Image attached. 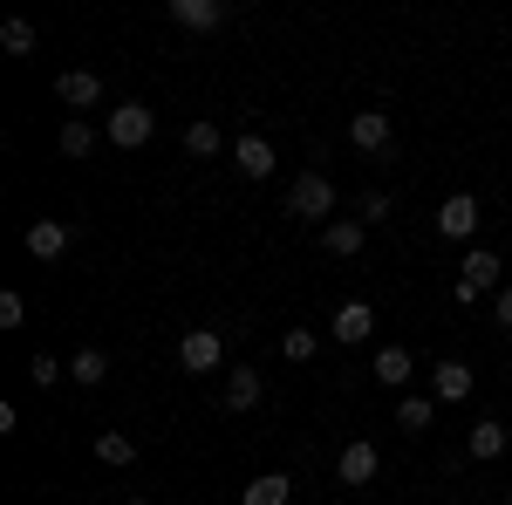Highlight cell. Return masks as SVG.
Returning a JSON list of instances; mask_svg holds the SVG:
<instances>
[{"mask_svg": "<svg viewBox=\"0 0 512 505\" xmlns=\"http://www.w3.org/2000/svg\"><path fill=\"white\" fill-rule=\"evenodd\" d=\"M499 287H506L499 253H492V246H472L465 267H458V280H451V301H458V308H478V294H499Z\"/></svg>", "mask_w": 512, "mask_h": 505, "instance_id": "cell-1", "label": "cell"}, {"mask_svg": "<svg viewBox=\"0 0 512 505\" xmlns=\"http://www.w3.org/2000/svg\"><path fill=\"white\" fill-rule=\"evenodd\" d=\"M103 137H110L117 151H144V144L158 137V110H151L144 96H123L117 110H110V123H103Z\"/></svg>", "mask_w": 512, "mask_h": 505, "instance_id": "cell-2", "label": "cell"}, {"mask_svg": "<svg viewBox=\"0 0 512 505\" xmlns=\"http://www.w3.org/2000/svg\"><path fill=\"white\" fill-rule=\"evenodd\" d=\"M178 362H185L192 376H219V369H226V335H219V328H185V335H178Z\"/></svg>", "mask_w": 512, "mask_h": 505, "instance_id": "cell-3", "label": "cell"}, {"mask_svg": "<svg viewBox=\"0 0 512 505\" xmlns=\"http://www.w3.org/2000/svg\"><path fill=\"white\" fill-rule=\"evenodd\" d=\"M287 212H294V219H308V226L328 219V212H335V185H328L321 171H301V178L287 185Z\"/></svg>", "mask_w": 512, "mask_h": 505, "instance_id": "cell-4", "label": "cell"}, {"mask_svg": "<svg viewBox=\"0 0 512 505\" xmlns=\"http://www.w3.org/2000/svg\"><path fill=\"white\" fill-rule=\"evenodd\" d=\"M376 471H383V451H376L369 437H349V444H342V458H335V478H342L349 492H362Z\"/></svg>", "mask_w": 512, "mask_h": 505, "instance_id": "cell-5", "label": "cell"}, {"mask_svg": "<svg viewBox=\"0 0 512 505\" xmlns=\"http://www.w3.org/2000/svg\"><path fill=\"white\" fill-rule=\"evenodd\" d=\"M349 144L362 157H383L396 144V123H390V110H355L349 117Z\"/></svg>", "mask_w": 512, "mask_h": 505, "instance_id": "cell-6", "label": "cell"}, {"mask_svg": "<svg viewBox=\"0 0 512 505\" xmlns=\"http://www.w3.org/2000/svg\"><path fill=\"white\" fill-rule=\"evenodd\" d=\"M21 246H28L41 267H48V260H62V253L76 246V226H69V219H35V226L21 233Z\"/></svg>", "mask_w": 512, "mask_h": 505, "instance_id": "cell-7", "label": "cell"}, {"mask_svg": "<svg viewBox=\"0 0 512 505\" xmlns=\"http://www.w3.org/2000/svg\"><path fill=\"white\" fill-rule=\"evenodd\" d=\"M260 396H267L260 369H253V362H233V369H226V389H219V403H226L233 417H246V410H260Z\"/></svg>", "mask_w": 512, "mask_h": 505, "instance_id": "cell-8", "label": "cell"}, {"mask_svg": "<svg viewBox=\"0 0 512 505\" xmlns=\"http://www.w3.org/2000/svg\"><path fill=\"white\" fill-rule=\"evenodd\" d=\"M437 233L458 239V246H465V239H478V198L472 192H451L444 205H437Z\"/></svg>", "mask_w": 512, "mask_h": 505, "instance_id": "cell-9", "label": "cell"}, {"mask_svg": "<svg viewBox=\"0 0 512 505\" xmlns=\"http://www.w3.org/2000/svg\"><path fill=\"white\" fill-rule=\"evenodd\" d=\"M274 144H267V137H260V130H246V137H239L233 144V171L239 178H253V185H260V178H274Z\"/></svg>", "mask_w": 512, "mask_h": 505, "instance_id": "cell-10", "label": "cell"}, {"mask_svg": "<svg viewBox=\"0 0 512 505\" xmlns=\"http://www.w3.org/2000/svg\"><path fill=\"white\" fill-rule=\"evenodd\" d=\"M369 328H376V308H369V301H342L335 321H328V335H335L342 349H362V342H369Z\"/></svg>", "mask_w": 512, "mask_h": 505, "instance_id": "cell-11", "label": "cell"}, {"mask_svg": "<svg viewBox=\"0 0 512 505\" xmlns=\"http://www.w3.org/2000/svg\"><path fill=\"white\" fill-rule=\"evenodd\" d=\"M472 383H478V376L458 362V355H444V362L431 369V396H437V403H465V396H472Z\"/></svg>", "mask_w": 512, "mask_h": 505, "instance_id": "cell-12", "label": "cell"}, {"mask_svg": "<svg viewBox=\"0 0 512 505\" xmlns=\"http://www.w3.org/2000/svg\"><path fill=\"white\" fill-rule=\"evenodd\" d=\"M369 376H376L383 389H403L410 376H417V355L403 349V342H390V349H376V362H369Z\"/></svg>", "mask_w": 512, "mask_h": 505, "instance_id": "cell-13", "label": "cell"}, {"mask_svg": "<svg viewBox=\"0 0 512 505\" xmlns=\"http://www.w3.org/2000/svg\"><path fill=\"white\" fill-rule=\"evenodd\" d=\"M506 444H512V437H506V424H499V417H478V424L465 430V451H472L478 465H492V458H506Z\"/></svg>", "mask_w": 512, "mask_h": 505, "instance_id": "cell-14", "label": "cell"}, {"mask_svg": "<svg viewBox=\"0 0 512 505\" xmlns=\"http://www.w3.org/2000/svg\"><path fill=\"white\" fill-rule=\"evenodd\" d=\"M171 21L192 28V35H212L226 21V0H171Z\"/></svg>", "mask_w": 512, "mask_h": 505, "instance_id": "cell-15", "label": "cell"}, {"mask_svg": "<svg viewBox=\"0 0 512 505\" xmlns=\"http://www.w3.org/2000/svg\"><path fill=\"white\" fill-rule=\"evenodd\" d=\"M362 239H369V226H362V219H328V226H321V253L355 260V253H362Z\"/></svg>", "mask_w": 512, "mask_h": 505, "instance_id": "cell-16", "label": "cell"}, {"mask_svg": "<svg viewBox=\"0 0 512 505\" xmlns=\"http://www.w3.org/2000/svg\"><path fill=\"white\" fill-rule=\"evenodd\" d=\"M55 96H62L69 110H96V103H103V76H89V69H69V76L55 82Z\"/></svg>", "mask_w": 512, "mask_h": 505, "instance_id": "cell-17", "label": "cell"}, {"mask_svg": "<svg viewBox=\"0 0 512 505\" xmlns=\"http://www.w3.org/2000/svg\"><path fill=\"white\" fill-rule=\"evenodd\" d=\"M287 499H294V478H287V471H260V478L239 492V505H287Z\"/></svg>", "mask_w": 512, "mask_h": 505, "instance_id": "cell-18", "label": "cell"}, {"mask_svg": "<svg viewBox=\"0 0 512 505\" xmlns=\"http://www.w3.org/2000/svg\"><path fill=\"white\" fill-rule=\"evenodd\" d=\"M396 424L410 430V437H424V430L437 424V396H403V403H396Z\"/></svg>", "mask_w": 512, "mask_h": 505, "instance_id": "cell-19", "label": "cell"}, {"mask_svg": "<svg viewBox=\"0 0 512 505\" xmlns=\"http://www.w3.org/2000/svg\"><path fill=\"white\" fill-rule=\"evenodd\" d=\"M96 465H110V471H130V465H137V444H130L123 430H103V437H96Z\"/></svg>", "mask_w": 512, "mask_h": 505, "instance_id": "cell-20", "label": "cell"}, {"mask_svg": "<svg viewBox=\"0 0 512 505\" xmlns=\"http://www.w3.org/2000/svg\"><path fill=\"white\" fill-rule=\"evenodd\" d=\"M35 21H21V14H14V21H0V48H7V55H14V62H28V55H35Z\"/></svg>", "mask_w": 512, "mask_h": 505, "instance_id": "cell-21", "label": "cell"}, {"mask_svg": "<svg viewBox=\"0 0 512 505\" xmlns=\"http://www.w3.org/2000/svg\"><path fill=\"white\" fill-rule=\"evenodd\" d=\"M69 376L96 389L103 376H110V355H103V349H76V355H69Z\"/></svg>", "mask_w": 512, "mask_h": 505, "instance_id": "cell-22", "label": "cell"}, {"mask_svg": "<svg viewBox=\"0 0 512 505\" xmlns=\"http://www.w3.org/2000/svg\"><path fill=\"white\" fill-rule=\"evenodd\" d=\"M185 151H192V157H219V151H226V137H219V123H212V117H198L192 130H185Z\"/></svg>", "mask_w": 512, "mask_h": 505, "instance_id": "cell-23", "label": "cell"}, {"mask_svg": "<svg viewBox=\"0 0 512 505\" xmlns=\"http://www.w3.org/2000/svg\"><path fill=\"white\" fill-rule=\"evenodd\" d=\"M55 144H62V157H89V151H96V123L69 117V123H62V137H55Z\"/></svg>", "mask_w": 512, "mask_h": 505, "instance_id": "cell-24", "label": "cell"}, {"mask_svg": "<svg viewBox=\"0 0 512 505\" xmlns=\"http://www.w3.org/2000/svg\"><path fill=\"white\" fill-rule=\"evenodd\" d=\"M315 349H321L315 328H287V335H280V355H287V362H315Z\"/></svg>", "mask_w": 512, "mask_h": 505, "instance_id": "cell-25", "label": "cell"}, {"mask_svg": "<svg viewBox=\"0 0 512 505\" xmlns=\"http://www.w3.org/2000/svg\"><path fill=\"white\" fill-rule=\"evenodd\" d=\"M390 219V192H362V226H383Z\"/></svg>", "mask_w": 512, "mask_h": 505, "instance_id": "cell-26", "label": "cell"}, {"mask_svg": "<svg viewBox=\"0 0 512 505\" xmlns=\"http://www.w3.org/2000/svg\"><path fill=\"white\" fill-rule=\"evenodd\" d=\"M21 321H28V301L7 287V294H0V328H21Z\"/></svg>", "mask_w": 512, "mask_h": 505, "instance_id": "cell-27", "label": "cell"}, {"mask_svg": "<svg viewBox=\"0 0 512 505\" xmlns=\"http://www.w3.org/2000/svg\"><path fill=\"white\" fill-rule=\"evenodd\" d=\"M28 383H62V362H55V355H35V362H28Z\"/></svg>", "mask_w": 512, "mask_h": 505, "instance_id": "cell-28", "label": "cell"}, {"mask_svg": "<svg viewBox=\"0 0 512 505\" xmlns=\"http://www.w3.org/2000/svg\"><path fill=\"white\" fill-rule=\"evenodd\" d=\"M499 328L512 335V287H499Z\"/></svg>", "mask_w": 512, "mask_h": 505, "instance_id": "cell-29", "label": "cell"}, {"mask_svg": "<svg viewBox=\"0 0 512 505\" xmlns=\"http://www.w3.org/2000/svg\"><path fill=\"white\" fill-rule=\"evenodd\" d=\"M123 505H158V499H123Z\"/></svg>", "mask_w": 512, "mask_h": 505, "instance_id": "cell-30", "label": "cell"}, {"mask_svg": "<svg viewBox=\"0 0 512 505\" xmlns=\"http://www.w3.org/2000/svg\"><path fill=\"white\" fill-rule=\"evenodd\" d=\"M506 505H512V485H506Z\"/></svg>", "mask_w": 512, "mask_h": 505, "instance_id": "cell-31", "label": "cell"}]
</instances>
